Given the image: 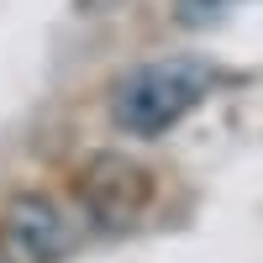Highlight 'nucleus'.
Segmentation results:
<instances>
[{
    "label": "nucleus",
    "mask_w": 263,
    "mask_h": 263,
    "mask_svg": "<svg viewBox=\"0 0 263 263\" xmlns=\"http://www.w3.org/2000/svg\"><path fill=\"white\" fill-rule=\"evenodd\" d=\"M211 63L205 58H190V53H174L158 63H142L116 84V100H111V116L121 132L132 137H163L168 126H179L195 105L211 95Z\"/></svg>",
    "instance_id": "1"
},
{
    "label": "nucleus",
    "mask_w": 263,
    "mask_h": 263,
    "mask_svg": "<svg viewBox=\"0 0 263 263\" xmlns=\"http://www.w3.org/2000/svg\"><path fill=\"white\" fill-rule=\"evenodd\" d=\"M0 263H21V258H16V248L6 242V232H0Z\"/></svg>",
    "instance_id": "4"
},
{
    "label": "nucleus",
    "mask_w": 263,
    "mask_h": 263,
    "mask_svg": "<svg viewBox=\"0 0 263 263\" xmlns=\"http://www.w3.org/2000/svg\"><path fill=\"white\" fill-rule=\"evenodd\" d=\"M0 232H6V242L16 248L21 263H58L63 253H74V221L48 195H21V200H11Z\"/></svg>",
    "instance_id": "3"
},
{
    "label": "nucleus",
    "mask_w": 263,
    "mask_h": 263,
    "mask_svg": "<svg viewBox=\"0 0 263 263\" xmlns=\"http://www.w3.org/2000/svg\"><path fill=\"white\" fill-rule=\"evenodd\" d=\"M79 195H84V205H90L95 227L121 232V227H132V221L147 211V200H153V179H147L137 163L95 158L90 168L79 174Z\"/></svg>",
    "instance_id": "2"
}]
</instances>
